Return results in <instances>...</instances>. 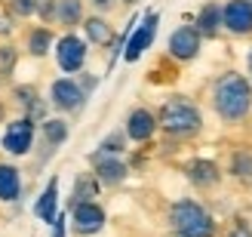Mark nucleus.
I'll list each match as a JSON object with an SVG mask.
<instances>
[{
	"instance_id": "1",
	"label": "nucleus",
	"mask_w": 252,
	"mask_h": 237,
	"mask_svg": "<svg viewBox=\"0 0 252 237\" xmlns=\"http://www.w3.org/2000/svg\"><path fill=\"white\" fill-rule=\"evenodd\" d=\"M209 102H212L216 117L221 123H228V127H237V123L249 120V114H252V83H249V77L240 71L219 74L212 80Z\"/></svg>"
},
{
	"instance_id": "2",
	"label": "nucleus",
	"mask_w": 252,
	"mask_h": 237,
	"mask_svg": "<svg viewBox=\"0 0 252 237\" xmlns=\"http://www.w3.org/2000/svg\"><path fill=\"white\" fill-rule=\"evenodd\" d=\"M157 130L169 139H194L203 133V111L188 96H169L157 111Z\"/></svg>"
},
{
	"instance_id": "3",
	"label": "nucleus",
	"mask_w": 252,
	"mask_h": 237,
	"mask_svg": "<svg viewBox=\"0 0 252 237\" xmlns=\"http://www.w3.org/2000/svg\"><path fill=\"white\" fill-rule=\"evenodd\" d=\"M166 222L175 237H216V231H219L212 213L200 201H194V197L175 201L166 213Z\"/></svg>"
},
{
	"instance_id": "4",
	"label": "nucleus",
	"mask_w": 252,
	"mask_h": 237,
	"mask_svg": "<svg viewBox=\"0 0 252 237\" xmlns=\"http://www.w3.org/2000/svg\"><path fill=\"white\" fill-rule=\"evenodd\" d=\"M86 96L83 86L77 83V77H56L49 83V105H53L62 117L65 114H80L83 105H86Z\"/></svg>"
},
{
	"instance_id": "5",
	"label": "nucleus",
	"mask_w": 252,
	"mask_h": 237,
	"mask_svg": "<svg viewBox=\"0 0 252 237\" xmlns=\"http://www.w3.org/2000/svg\"><path fill=\"white\" fill-rule=\"evenodd\" d=\"M53 53H56V65H59V71L77 74V71H83L90 49H86V40H83V37H77L74 31H68V34H62L59 40H56Z\"/></svg>"
},
{
	"instance_id": "6",
	"label": "nucleus",
	"mask_w": 252,
	"mask_h": 237,
	"mask_svg": "<svg viewBox=\"0 0 252 237\" xmlns=\"http://www.w3.org/2000/svg\"><path fill=\"white\" fill-rule=\"evenodd\" d=\"M34 133H37L34 120L22 114V117L6 123L3 139H0V148H3L9 157H25V154H31V148H34Z\"/></svg>"
},
{
	"instance_id": "7",
	"label": "nucleus",
	"mask_w": 252,
	"mask_h": 237,
	"mask_svg": "<svg viewBox=\"0 0 252 237\" xmlns=\"http://www.w3.org/2000/svg\"><path fill=\"white\" fill-rule=\"evenodd\" d=\"M105 222H108V213H105V206L98 201H86V203H74L71 206V228L80 237L98 234L105 228Z\"/></svg>"
},
{
	"instance_id": "8",
	"label": "nucleus",
	"mask_w": 252,
	"mask_h": 237,
	"mask_svg": "<svg viewBox=\"0 0 252 237\" xmlns=\"http://www.w3.org/2000/svg\"><path fill=\"white\" fill-rule=\"evenodd\" d=\"M221 31H228L231 37H252V0H224Z\"/></svg>"
},
{
	"instance_id": "9",
	"label": "nucleus",
	"mask_w": 252,
	"mask_h": 237,
	"mask_svg": "<svg viewBox=\"0 0 252 237\" xmlns=\"http://www.w3.org/2000/svg\"><path fill=\"white\" fill-rule=\"evenodd\" d=\"M200 46H203V37L194 25H179L166 40V53L175 62H194L200 56Z\"/></svg>"
},
{
	"instance_id": "10",
	"label": "nucleus",
	"mask_w": 252,
	"mask_h": 237,
	"mask_svg": "<svg viewBox=\"0 0 252 237\" xmlns=\"http://www.w3.org/2000/svg\"><path fill=\"white\" fill-rule=\"evenodd\" d=\"M90 164H93V176L98 179V185H105V188H117V185H123L126 176H129V167L123 164V157H114V154L93 151Z\"/></svg>"
},
{
	"instance_id": "11",
	"label": "nucleus",
	"mask_w": 252,
	"mask_h": 237,
	"mask_svg": "<svg viewBox=\"0 0 252 237\" xmlns=\"http://www.w3.org/2000/svg\"><path fill=\"white\" fill-rule=\"evenodd\" d=\"M123 133H126L129 142H138V145L151 142L154 133H157V114L151 108H145V105L132 108L129 114H126V120H123Z\"/></svg>"
},
{
	"instance_id": "12",
	"label": "nucleus",
	"mask_w": 252,
	"mask_h": 237,
	"mask_svg": "<svg viewBox=\"0 0 252 237\" xmlns=\"http://www.w3.org/2000/svg\"><path fill=\"white\" fill-rule=\"evenodd\" d=\"M182 172H185V179L191 182L197 191H212V188H219V182H221V167L216 164V160H209V157L188 160Z\"/></svg>"
},
{
	"instance_id": "13",
	"label": "nucleus",
	"mask_w": 252,
	"mask_h": 237,
	"mask_svg": "<svg viewBox=\"0 0 252 237\" xmlns=\"http://www.w3.org/2000/svg\"><path fill=\"white\" fill-rule=\"evenodd\" d=\"M68 135H71V123L65 117H46V120H40V148H43V154H40L37 164H46V160L68 142Z\"/></svg>"
},
{
	"instance_id": "14",
	"label": "nucleus",
	"mask_w": 252,
	"mask_h": 237,
	"mask_svg": "<svg viewBox=\"0 0 252 237\" xmlns=\"http://www.w3.org/2000/svg\"><path fill=\"white\" fill-rule=\"evenodd\" d=\"M9 99H12V105H16L25 117H31L34 123H37V120H46V102L40 99V93H37L34 83H19V86H12V90H9Z\"/></svg>"
},
{
	"instance_id": "15",
	"label": "nucleus",
	"mask_w": 252,
	"mask_h": 237,
	"mask_svg": "<svg viewBox=\"0 0 252 237\" xmlns=\"http://www.w3.org/2000/svg\"><path fill=\"white\" fill-rule=\"evenodd\" d=\"M22 169L9 160H0V203H16L22 197Z\"/></svg>"
},
{
	"instance_id": "16",
	"label": "nucleus",
	"mask_w": 252,
	"mask_h": 237,
	"mask_svg": "<svg viewBox=\"0 0 252 237\" xmlns=\"http://www.w3.org/2000/svg\"><path fill=\"white\" fill-rule=\"evenodd\" d=\"M56 46V34L49 31V25H34L25 31V53L34 59H46Z\"/></svg>"
},
{
	"instance_id": "17",
	"label": "nucleus",
	"mask_w": 252,
	"mask_h": 237,
	"mask_svg": "<svg viewBox=\"0 0 252 237\" xmlns=\"http://www.w3.org/2000/svg\"><path fill=\"white\" fill-rule=\"evenodd\" d=\"M154 34H157V12H148V19L135 28L132 34V40L129 46H126V62H135V59H142V53L154 43Z\"/></svg>"
},
{
	"instance_id": "18",
	"label": "nucleus",
	"mask_w": 252,
	"mask_h": 237,
	"mask_svg": "<svg viewBox=\"0 0 252 237\" xmlns=\"http://www.w3.org/2000/svg\"><path fill=\"white\" fill-rule=\"evenodd\" d=\"M194 28L200 31V37H219V31H221V3H216V0H206L203 6L197 9V16H194Z\"/></svg>"
},
{
	"instance_id": "19",
	"label": "nucleus",
	"mask_w": 252,
	"mask_h": 237,
	"mask_svg": "<svg viewBox=\"0 0 252 237\" xmlns=\"http://www.w3.org/2000/svg\"><path fill=\"white\" fill-rule=\"evenodd\" d=\"M80 28L86 34V43H95V46H105L114 40V28H111V22L105 16H98V12H93V16H83Z\"/></svg>"
},
{
	"instance_id": "20",
	"label": "nucleus",
	"mask_w": 252,
	"mask_h": 237,
	"mask_svg": "<svg viewBox=\"0 0 252 237\" xmlns=\"http://www.w3.org/2000/svg\"><path fill=\"white\" fill-rule=\"evenodd\" d=\"M83 16H86V0H56V25H62L65 31L80 28Z\"/></svg>"
},
{
	"instance_id": "21",
	"label": "nucleus",
	"mask_w": 252,
	"mask_h": 237,
	"mask_svg": "<svg viewBox=\"0 0 252 237\" xmlns=\"http://www.w3.org/2000/svg\"><path fill=\"white\" fill-rule=\"evenodd\" d=\"M56 206H59V179H49L46 191L37 197V203H34V216L40 219V222H46V225H53L56 216H59Z\"/></svg>"
},
{
	"instance_id": "22",
	"label": "nucleus",
	"mask_w": 252,
	"mask_h": 237,
	"mask_svg": "<svg viewBox=\"0 0 252 237\" xmlns=\"http://www.w3.org/2000/svg\"><path fill=\"white\" fill-rule=\"evenodd\" d=\"M228 176L240 185H252V151L249 148H237L228 157Z\"/></svg>"
},
{
	"instance_id": "23",
	"label": "nucleus",
	"mask_w": 252,
	"mask_h": 237,
	"mask_svg": "<svg viewBox=\"0 0 252 237\" xmlns=\"http://www.w3.org/2000/svg\"><path fill=\"white\" fill-rule=\"evenodd\" d=\"M98 179L93 176V172H80L77 179H74V191H71V206L74 203H86V201H95L98 197Z\"/></svg>"
},
{
	"instance_id": "24",
	"label": "nucleus",
	"mask_w": 252,
	"mask_h": 237,
	"mask_svg": "<svg viewBox=\"0 0 252 237\" xmlns=\"http://www.w3.org/2000/svg\"><path fill=\"white\" fill-rule=\"evenodd\" d=\"M16 68H19V46L0 43V83H12Z\"/></svg>"
},
{
	"instance_id": "25",
	"label": "nucleus",
	"mask_w": 252,
	"mask_h": 237,
	"mask_svg": "<svg viewBox=\"0 0 252 237\" xmlns=\"http://www.w3.org/2000/svg\"><path fill=\"white\" fill-rule=\"evenodd\" d=\"M126 142H129V139H126V133H123V130H114V133H108L105 139L98 142L95 151H98V154H114V157H123Z\"/></svg>"
},
{
	"instance_id": "26",
	"label": "nucleus",
	"mask_w": 252,
	"mask_h": 237,
	"mask_svg": "<svg viewBox=\"0 0 252 237\" xmlns=\"http://www.w3.org/2000/svg\"><path fill=\"white\" fill-rule=\"evenodd\" d=\"M37 6H40V0H6L9 16H16V19H34Z\"/></svg>"
},
{
	"instance_id": "27",
	"label": "nucleus",
	"mask_w": 252,
	"mask_h": 237,
	"mask_svg": "<svg viewBox=\"0 0 252 237\" xmlns=\"http://www.w3.org/2000/svg\"><path fill=\"white\" fill-rule=\"evenodd\" d=\"M37 16H40L43 25H56V0H40V6H37Z\"/></svg>"
},
{
	"instance_id": "28",
	"label": "nucleus",
	"mask_w": 252,
	"mask_h": 237,
	"mask_svg": "<svg viewBox=\"0 0 252 237\" xmlns=\"http://www.w3.org/2000/svg\"><path fill=\"white\" fill-rule=\"evenodd\" d=\"M228 237H252V225L246 219H237L231 225V231H228Z\"/></svg>"
},
{
	"instance_id": "29",
	"label": "nucleus",
	"mask_w": 252,
	"mask_h": 237,
	"mask_svg": "<svg viewBox=\"0 0 252 237\" xmlns=\"http://www.w3.org/2000/svg\"><path fill=\"white\" fill-rule=\"evenodd\" d=\"M86 3H90V9L98 12V16H108V12L117 6V0H86Z\"/></svg>"
},
{
	"instance_id": "30",
	"label": "nucleus",
	"mask_w": 252,
	"mask_h": 237,
	"mask_svg": "<svg viewBox=\"0 0 252 237\" xmlns=\"http://www.w3.org/2000/svg\"><path fill=\"white\" fill-rule=\"evenodd\" d=\"M53 225H56V234L53 237H65V216H56Z\"/></svg>"
},
{
	"instance_id": "31",
	"label": "nucleus",
	"mask_w": 252,
	"mask_h": 237,
	"mask_svg": "<svg viewBox=\"0 0 252 237\" xmlns=\"http://www.w3.org/2000/svg\"><path fill=\"white\" fill-rule=\"evenodd\" d=\"M246 71H249L246 77H249V83H252V49H249V56H246Z\"/></svg>"
},
{
	"instance_id": "32",
	"label": "nucleus",
	"mask_w": 252,
	"mask_h": 237,
	"mask_svg": "<svg viewBox=\"0 0 252 237\" xmlns=\"http://www.w3.org/2000/svg\"><path fill=\"white\" fill-rule=\"evenodd\" d=\"M0 123H6V102L0 99Z\"/></svg>"
},
{
	"instance_id": "33",
	"label": "nucleus",
	"mask_w": 252,
	"mask_h": 237,
	"mask_svg": "<svg viewBox=\"0 0 252 237\" xmlns=\"http://www.w3.org/2000/svg\"><path fill=\"white\" fill-rule=\"evenodd\" d=\"M120 3H126V6H132V3H138V0H120Z\"/></svg>"
}]
</instances>
